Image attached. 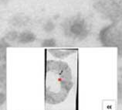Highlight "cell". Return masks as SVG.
<instances>
[{
	"instance_id": "1",
	"label": "cell",
	"mask_w": 122,
	"mask_h": 110,
	"mask_svg": "<svg viewBox=\"0 0 122 110\" xmlns=\"http://www.w3.org/2000/svg\"><path fill=\"white\" fill-rule=\"evenodd\" d=\"M72 87V74L68 64L62 61H47L45 77L46 101L52 105L63 102Z\"/></svg>"
},
{
	"instance_id": "2",
	"label": "cell",
	"mask_w": 122,
	"mask_h": 110,
	"mask_svg": "<svg viewBox=\"0 0 122 110\" xmlns=\"http://www.w3.org/2000/svg\"><path fill=\"white\" fill-rule=\"evenodd\" d=\"M64 33L73 40H83L89 34L87 22L81 16L73 17L67 20L63 26Z\"/></svg>"
},
{
	"instance_id": "3",
	"label": "cell",
	"mask_w": 122,
	"mask_h": 110,
	"mask_svg": "<svg viewBox=\"0 0 122 110\" xmlns=\"http://www.w3.org/2000/svg\"><path fill=\"white\" fill-rule=\"evenodd\" d=\"M101 42L106 47H119L121 44V27L114 23L104 28L100 33Z\"/></svg>"
},
{
	"instance_id": "4",
	"label": "cell",
	"mask_w": 122,
	"mask_h": 110,
	"mask_svg": "<svg viewBox=\"0 0 122 110\" xmlns=\"http://www.w3.org/2000/svg\"><path fill=\"white\" fill-rule=\"evenodd\" d=\"M17 39L19 40V43L22 44H27L33 43V42L36 40V36L32 32L25 31L21 33L20 35H18Z\"/></svg>"
},
{
	"instance_id": "5",
	"label": "cell",
	"mask_w": 122,
	"mask_h": 110,
	"mask_svg": "<svg viewBox=\"0 0 122 110\" xmlns=\"http://www.w3.org/2000/svg\"><path fill=\"white\" fill-rule=\"evenodd\" d=\"M75 49H52L50 50V53L54 57L58 58H63L75 52Z\"/></svg>"
},
{
	"instance_id": "6",
	"label": "cell",
	"mask_w": 122,
	"mask_h": 110,
	"mask_svg": "<svg viewBox=\"0 0 122 110\" xmlns=\"http://www.w3.org/2000/svg\"><path fill=\"white\" fill-rule=\"evenodd\" d=\"M56 40L54 39H47V40H44L42 43V46L46 47H51L56 46Z\"/></svg>"
},
{
	"instance_id": "7",
	"label": "cell",
	"mask_w": 122,
	"mask_h": 110,
	"mask_svg": "<svg viewBox=\"0 0 122 110\" xmlns=\"http://www.w3.org/2000/svg\"><path fill=\"white\" fill-rule=\"evenodd\" d=\"M18 38V33L16 32H10L6 35V40L9 41H13Z\"/></svg>"
},
{
	"instance_id": "8",
	"label": "cell",
	"mask_w": 122,
	"mask_h": 110,
	"mask_svg": "<svg viewBox=\"0 0 122 110\" xmlns=\"http://www.w3.org/2000/svg\"><path fill=\"white\" fill-rule=\"evenodd\" d=\"M54 28H55V27H54V24L53 23V22H48L45 25L44 30H45V31L50 33V32L53 31L54 30Z\"/></svg>"
},
{
	"instance_id": "9",
	"label": "cell",
	"mask_w": 122,
	"mask_h": 110,
	"mask_svg": "<svg viewBox=\"0 0 122 110\" xmlns=\"http://www.w3.org/2000/svg\"><path fill=\"white\" fill-rule=\"evenodd\" d=\"M5 101V95L4 94L0 93V105H2Z\"/></svg>"
}]
</instances>
